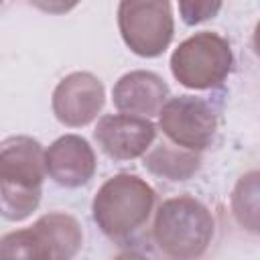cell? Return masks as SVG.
<instances>
[{"mask_svg": "<svg viewBox=\"0 0 260 260\" xmlns=\"http://www.w3.org/2000/svg\"><path fill=\"white\" fill-rule=\"evenodd\" d=\"M173 77L189 89H213L223 85L234 67L230 43L211 30H201L179 43L171 55Z\"/></svg>", "mask_w": 260, "mask_h": 260, "instance_id": "obj_5", "label": "cell"}, {"mask_svg": "<svg viewBox=\"0 0 260 260\" xmlns=\"http://www.w3.org/2000/svg\"><path fill=\"white\" fill-rule=\"evenodd\" d=\"M156 191L138 175L118 173L102 183L91 201V217L110 240L134 236L150 217Z\"/></svg>", "mask_w": 260, "mask_h": 260, "instance_id": "obj_2", "label": "cell"}, {"mask_svg": "<svg viewBox=\"0 0 260 260\" xmlns=\"http://www.w3.org/2000/svg\"><path fill=\"white\" fill-rule=\"evenodd\" d=\"M158 128L177 146L205 150L217 132V114L209 102L197 95L169 98L158 112Z\"/></svg>", "mask_w": 260, "mask_h": 260, "instance_id": "obj_7", "label": "cell"}, {"mask_svg": "<svg viewBox=\"0 0 260 260\" xmlns=\"http://www.w3.org/2000/svg\"><path fill=\"white\" fill-rule=\"evenodd\" d=\"M177 2H179L181 18L189 26L215 18L223 4V0H177Z\"/></svg>", "mask_w": 260, "mask_h": 260, "instance_id": "obj_14", "label": "cell"}, {"mask_svg": "<svg viewBox=\"0 0 260 260\" xmlns=\"http://www.w3.org/2000/svg\"><path fill=\"white\" fill-rule=\"evenodd\" d=\"M47 175L45 148L30 136H8L0 146V211L8 221L26 219L41 203Z\"/></svg>", "mask_w": 260, "mask_h": 260, "instance_id": "obj_1", "label": "cell"}, {"mask_svg": "<svg viewBox=\"0 0 260 260\" xmlns=\"http://www.w3.org/2000/svg\"><path fill=\"white\" fill-rule=\"evenodd\" d=\"M83 242L79 221L63 211L41 215L32 225L10 232L0 240V256L30 260H69Z\"/></svg>", "mask_w": 260, "mask_h": 260, "instance_id": "obj_4", "label": "cell"}, {"mask_svg": "<svg viewBox=\"0 0 260 260\" xmlns=\"http://www.w3.org/2000/svg\"><path fill=\"white\" fill-rule=\"evenodd\" d=\"M104 104V83L89 71H73L65 75L53 89L51 98L55 118L69 128H81L93 122L102 112Z\"/></svg>", "mask_w": 260, "mask_h": 260, "instance_id": "obj_8", "label": "cell"}, {"mask_svg": "<svg viewBox=\"0 0 260 260\" xmlns=\"http://www.w3.org/2000/svg\"><path fill=\"white\" fill-rule=\"evenodd\" d=\"M30 6L39 8L47 14H67L71 12L81 0H26Z\"/></svg>", "mask_w": 260, "mask_h": 260, "instance_id": "obj_15", "label": "cell"}, {"mask_svg": "<svg viewBox=\"0 0 260 260\" xmlns=\"http://www.w3.org/2000/svg\"><path fill=\"white\" fill-rule=\"evenodd\" d=\"M93 138L102 152L114 160H132L144 156L154 138L156 126L144 116L106 114L98 120Z\"/></svg>", "mask_w": 260, "mask_h": 260, "instance_id": "obj_9", "label": "cell"}, {"mask_svg": "<svg viewBox=\"0 0 260 260\" xmlns=\"http://www.w3.org/2000/svg\"><path fill=\"white\" fill-rule=\"evenodd\" d=\"M169 85L158 73L136 69L124 73L114 83L112 102L114 108L122 114L152 118L158 116L160 108L169 100Z\"/></svg>", "mask_w": 260, "mask_h": 260, "instance_id": "obj_11", "label": "cell"}, {"mask_svg": "<svg viewBox=\"0 0 260 260\" xmlns=\"http://www.w3.org/2000/svg\"><path fill=\"white\" fill-rule=\"evenodd\" d=\"M118 30L134 55L160 57L175 35L171 0H120Z\"/></svg>", "mask_w": 260, "mask_h": 260, "instance_id": "obj_6", "label": "cell"}, {"mask_svg": "<svg viewBox=\"0 0 260 260\" xmlns=\"http://www.w3.org/2000/svg\"><path fill=\"white\" fill-rule=\"evenodd\" d=\"M230 207L244 232L260 236V171H248L236 181Z\"/></svg>", "mask_w": 260, "mask_h": 260, "instance_id": "obj_13", "label": "cell"}, {"mask_svg": "<svg viewBox=\"0 0 260 260\" xmlns=\"http://www.w3.org/2000/svg\"><path fill=\"white\" fill-rule=\"evenodd\" d=\"M47 175L61 187L77 189L89 183L95 173L98 160L91 144L77 134L59 136L47 150Z\"/></svg>", "mask_w": 260, "mask_h": 260, "instance_id": "obj_10", "label": "cell"}, {"mask_svg": "<svg viewBox=\"0 0 260 260\" xmlns=\"http://www.w3.org/2000/svg\"><path fill=\"white\" fill-rule=\"evenodd\" d=\"M144 167L162 179L169 181H187L201 167V152L189 150L183 146L169 142H160L158 146H150L144 154Z\"/></svg>", "mask_w": 260, "mask_h": 260, "instance_id": "obj_12", "label": "cell"}, {"mask_svg": "<svg viewBox=\"0 0 260 260\" xmlns=\"http://www.w3.org/2000/svg\"><path fill=\"white\" fill-rule=\"evenodd\" d=\"M252 47H254L256 57L260 59V20H258V22H256V26H254V35H252Z\"/></svg>", "mask_w": 260, "mask_h": 260, "instance_id": "obj_16", "label": "cell"}, {"mask_svg": "<svg viewBox=\"0 0 260 260\" xmlns=\"http://www.w3.org/2000/svg\"><path fill=\"white\" fill-rule=\"evenodd\" d=\"M215 236V219L207 205L191 195H179L162 201L152 223L156 248L177 260L199 258L207 252Z\"/></svg>", "mask_w": 260, "mask_h": 260, "instance_id": "obj_3", "label": "cell"}]
</instances>
